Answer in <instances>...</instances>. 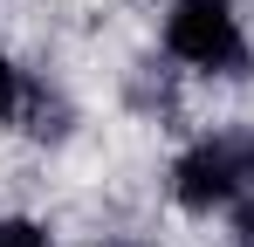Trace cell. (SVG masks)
Masks as SVG:
<instances>
[{
  "label": "cell",
  "mask_w": 254,
  "mask_h": 247,
  "mask_svg": "<svg viewBox=\"0 0 254 247\" xmlns=\"http://www.w3.org/2000/svg\"><path fill=\"white\" fill-rule=\"evenodd\" d=\"M165 48H172V62H186L199 76H248V62H254L234 0H172Z\"/></svg>",
  "instance_id": "6da1fadb"
},
{
  "label": "cell",
  "mask_w": 254,
  "mask_h": 247,
  "mask_svg": "<svg viewBox=\"0 0 254 247\" xmlns=\"http://www.w3.org/2000/svg\"><path fill=\"white\" fill-rule=\"evenodd\" d=\"M254 185V130H220L186 144L172 165V199L186 213H234V199Z\"/></svg>",
  "instance_id": "7a4b0ae2"
},
{
  "label": "cell",
  "mask_w": 254,
  "mask_h": 247,
  "mask_svg": "<svg viewBox=\"0 0 254 247\" xmlns=\"http://www.w3.org/2000/svg\"><path fill=\"white\" fill-rule=\"evenodd\" d=\"M28 96H35V82L0 55V124H21V117H28Z\"/></svg>",
  "instance_id": "3957f363"
},
{
  "label": "cell",
  "mask_w": 254,
  "mask_h": 247,
  "mask_svg": "<svg viewBox=\"0 0 254 247\" xmlns=\"http://www.w3.org/2000/svg\"><path fill=\"white\" fill-rule=\"evenodd\" d=\"M0 247H55V234H48L42 220H21V213H7V220H0Z\"/></svg>",
  "instance_id": "277c9868"
}]
</instances>
